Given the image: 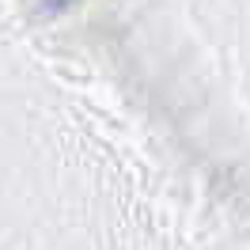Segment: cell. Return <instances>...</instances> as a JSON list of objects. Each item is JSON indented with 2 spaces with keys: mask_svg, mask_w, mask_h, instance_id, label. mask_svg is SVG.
<instances>
[{
  "mask_svg": "<svg viewBox=\"0 0 250 250\" xmlns=\"http://www.w3.org/2000/svg\"><path fill=\"white\" fill-rule=\"evenodd\" d=\"M68 4H76V0H42V8H46V12H64Z\"/></svg>",
  "mask_w": 250,
  "mask_h": 250,
  "instance_id": "obj_1",
  "label": "cell"
}]
</instances>
